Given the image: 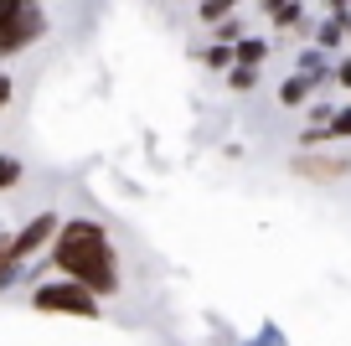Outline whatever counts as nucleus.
<instances>
[{
	"mask_svg": "<svg viewBox=\"0 0 351 346\" xmlns=\"http://www.w3.org/2000/svg\"><path fill=\"white\" fill-rule=\"evenodd\" d=\"M228 88H232V93H253V88H258V73H248V67H232V73H228Z\"/></svg>",
	"mask_w": 351,
	"mask_h": 346,
	"instance_id": "obj_17",
	"label": "nucleus"
},
{
	"mask_svg": "<svg viewBox=\"0 0 351 346\" xmlns=\"http://www.w3.org/2000/svg\"><path fill=\"white\" fill-rule=\"evenodd\" d=\"M57 227H62L57 212H36V217H26V227H16V233H11V264H16V269H26L32 259L52 253Z\"/></svg>",
	"mask_w": 351,
	"mask_h": 346,
	"instance_id": "obj_4",
	"label": "nucleus"
},
{
	"mask_svg": "<svg viewBox=\"0 0 351 346\" xmlns=\"http://www.w3.org/2000/svg\"><path fill=\"white\" fill-rule=\"evenodd\" d=\"M269 62V36H243L238 47H232V67H248V73H258V67Z\"/></svg>",
	"mask_w": 351,
	"mask_h": 346,
	"instance_id": "obj_9",
	"label": "nucleus"
},
{
	"mask_svg": "<svg viewBox=\"0 0 351 346\" xmlns=\"http://www.w3.org/2000/svg\"><path fill=\"white\" fill-rule=\"evenodd\" d=\"M279 104H285V108H310V104H315V83H305V78L289 73L285 83H279Z\"/></svg>",
	"mask_w": 351,
	"mask_h": 346,
	"instance_id": "obj_10",
	"label": "nucleus"
},
{
	"mask_svg": "<svg viewBox=\"0 0 351 346\" xmlns=\"http://www.w3.org/2000/svg\"><path fill=\"white\" fill-rule=\"evenodd\" d=\"M330 67H336V57H326L320 47H305V52L295 57V78H305V83H315V88L330 83Z\"/></svg>",
	"mask_w": 351,
	"mask_h": 346,
	"instance_id": "obj_8",
	"label": "nucleus"
},
{
	"mask_svg": "<svg viewBox=\"0 0 351 346\" xmlns=\"http://www.w3.org/2000/svg\"><path fill=\"white\" fill-rule=\"evenodd\" d=\"M11 98H16V78L5 73V67H0V114H5V108H11Z\"/></svg>",
	"mask_w": 351,
	"mask_h": 346,
	"instance_id": "obj_19",
	"label": "nucleus"
},
{
	"mask_svg": "<svg viewBox=\"0 0 351 346\" xmlns=\"http://www.w3.org/2000/svg\"><path fill=\"white\" fill-rule=\"evenodd\" d=\"M16 186H21V161L0 155V192H16Z\"/></svg>",
	"mask_w": 351,
	"mask_h": 346,
	"instance_id": "obj_15",
	"label": "nucleus"
},
{
	"mask_svg": "<svg viewBox=\"0 0 351 346\" xmlns=\"http://www.w3.org/2000/svg\"><path fill=\"white\" fill-rule=\"evenodd\" d=\"M346 5H330L326 21H315V32H310V47H320L326 57H341V47H346Z\"/></svg>",
	"mask_w": 351,
	"mask_h": 346,
	"instance_id": "obj_6",
	"label": "nucleus"
},
{
	"mask_svg": "<svg viewBox=\"0 0 351 346\" xmlns=\"http://www.w3.org/2000/svg\"><path fill=\"white\" fill-rule=\"evenodd\" d=\"M197 16L207 26H222V21H232V16H238V5H232V0H207V5H197Z\"/></svg>",
	"mask_w": 351,
	"mask_h": 346,
	"instance_id": "obj_13",
	"label": "nucleus"
},
{
	"mask_svg": "<svg viewBox=\"0 0 351 346\" xmlns=\"http://www.w3.org/2000/svg\"><path fill=\"white\" fill-rule=\"evenodd\" d=\"M326 135H330V145H341V140L351 145V104H336V108H330V124H326Z\"/></svg>",
	"mask_w": 351,
	"mask_h": 346,
	"instance_id": "obj_11",
	"label": "nucleus"
},
{
	"mask_svg": "<svg viewBox=\"0 0 351 346\" xmlns=\"http://www.w3.org/2000/svg\"><path fill=\"white\" fill-rule=\"evenodd\" d=\"M263 16L279 32H310V5H300V0H274V5H263Z\"/></svg>",
	"mask_w": 351,
	"mask_h": 346,
	"instance_id": "obj_7",
	"label": "nucleus"
},
{
	"mask_svg": "<svg viewBox=\"0 0 351 346\" xmlns=\"http://www.w3.org/2000/svg\"><path fill=\"white\" fill-rule=\"evenodd\" d=\"M47 264L57 269V279L88 290L99 305L114 300V295L124 290L119 253H114V238H109V227H104L99 217H62V227H57V243H52V253H47Z\"/></svg>",
	"mask_w": 351,
	"mask_h": 346,
	"instance_id": "obj_1",
	"label": "nucleus"
},
{
	"mask_svg": "<svg viewBox=\"0 0 351 346\" xmlns=\"http://www.w3.org/2000/svg\"><path fill=\"white\" fill-rule=\"evenodd\" d=\"M32 310L36 315H67V321H99V310L104 305L93 300L88 290H77V284H67V279H42V284H32Z\"/></svg>",
	"mask_w": 351,
	"mask_h": 346,
	"instance_id": "obj_3",
	"label": "nucleus"
},
{
	"mask_svg": "<svg viewBox=\"0 0 351 346\" xmlns=\"http://www.w3.org/2000/svg\"><path fill=\"white\" fill-rule=\"evenodd\" d=\"M202 62L212 67V73H232V47H207V57Z\"/></svg>",
	"mask_w": 351,
	"mask_h": 346,
	"instance_id": "obj_16",
	"label": "nucleus"
},
{
	"mask_svg": "<svg viewBox=\"0 0 351 346\" xmlns=\"http://www.w3.org/2000/svg\"><path fill=\"white\" fill-rule=\"evenodd\" d=\"M289 171H295L300 181H310V186H336L341 176L351 171V161L346 155H326V150H300L295 161H289Z\"/></svg>",
	"mask_w": 351,
	"mask_h": 346,
	"instance_id": "obj_5",
	"label": "nucleus"
},
{
	"mask_svg": "<svg viewBox=\"0 0 351 346\" xmlns=\"http://www.w3.org/2000/svg\"><path fill=\"white\" fill-rule=\"evenodd\" d=\"M330 83L351 93V52H341V57H336V67H330Z\"/></svg>",
	"mask_w": 351,
	"mask_h": 346,
	"instance_id": "obj_18",
	"label": "nucleus"
},
{
	"mask_svg": "<svg viewBox=\"0 0 351 346\" xmlns=\"http://www.w3.org/2000/svg\"><path fill=\"white\" fill-rule=\"evenodd\" d=\"M47 36V11L32 0H0V62L21 57Z\"/></svg>",
	"mask_w": 351,
	"mask_h": 346,
	"instance_id": "obj_2",
	"label": "nucleus"
},
{
	"mask_svg": "<svg viewBox=\"0 0 351 346\" xmlns=\"http://www.w3.org/2000/svg\"><path fill=\"white\" fill-rule=\"evenodd\" d=\"M16 279H21V269H16V264H11V233L0 227V295L11 290Z\"/></svg>",
	"mask_w": 351,
	"mask_h": 346,
	"instance_id": "obj_12",
	"label": "nucleus"
},
{
	"mask_svg": "<svg viewBox=\"0 0 351 346\" xmlns=\"http://www.w3.org/2000/svg\"><path fill=\"white\" fill-rule=\"evenodd\" d=\"M243 36H248V26L232 16V21H222V26H212V47H238Z\"/></svg>",
	"mask_w": 351,
	"mask_h": 346,
	"instance_id": "obj_14",
	"label": "nucleus"
}]
</instances>
